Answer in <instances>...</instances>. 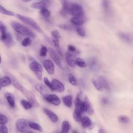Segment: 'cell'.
<instances>
[{"mask_svg":"<svg viewBox=\"0 0 133 133\" xmlns=\"http://www.w3.org/2000/svg\"><path fill=\"white\" fill-rule=\"evenodd\" d=\"M118 36L125 43L128 44H130L132 43V36L130 34L125 32H120L118 33Z\"/></svg>","mask_w":133,"mask_h":133,"instance_id":"obj_16","label":"cell"},{"mask_svg":"<svg viewBox=\"0 0 133 133\" xmlns=\"http://www.w3.org/2000/svg\"><path fill=\"white\" fill-rule=\"evenodd\" d=\"M0 131L2 133H7L8 132L7 127L5 125H1Z\"/></svg>","mask_w":133,"mask_h":133,"instance_id":"obj_44","label":"cell"},{"mask_svg":"<svg viewBox=\"0 0 133 133\" xmlns=\"http://www.w3.org/2000/svg\"><path fill=\"white\" fill-rule=\"evenodd\" d=\"M70 21L72 23L76 25H81L84 23L85 19L83 16L81 17H73L71 18Z\"/></svg>","mask_w":133,"mask_h":133,"instance_id":"obj_20","label":"cell"},{"mask_svg":"<svg viewBox=\"0 0 133 133\" xmlns=\"http://www.w3.org/2000/svg\"><path fill=\"white\" fill-rule=\"evenodd\" d=\"M47 48L45 46H42L40 51H39V54L41 57H45L47 55Z\"/></svg>","mask_w":133,"mask_h":133,"instance_id":"obj_36","label":"cell"},{"mask_svg":"<svg viewBox=\"0 0 133 133\" xmlns=\"http://www.w3.org/2000/svg\"><path fill=\"white\" fill-rule=\"evenodd\" d=\"M0 11L2 14L7 15V16H14L15 14L7 9H6L5 7H3L2 5H0Z\"/></svg>","mask_w":133,"mask_h":133,"instance_id":"obj_30","label":"cell"},{"mask_svg":"<svg viewBox=\"0 0 133 133\" xmlns=\"http://www.w3.org/2000/svg\"><path fill=\"white\" fill-rule=\"evenodd\" d=\"M51 85L54 91L55 90L59 92H62L65 89L64 85L60 81L57 79H53L51 81Z\"/></svg>","mask_w":133,"mask_h":133,"instance_id":"obj_10","label":"cell"},{"mask_svg":"<svg viewBox=\"0 0 133 133\" xmlns=\"http://www.w3.org/2000/svg\"><path fill=\"white\" fill-rule=\"evenodd\" d=\"M5 97L10 107L14 108L15 107V98L14 95L10 92H6L5 94Z\"/></svg>","mask_w":133,"mask_h":133,"instance_id":"obj_15","label":"cell"},{"mask_svg":"<svg viewBox=\"0 0 133 133\" xmlns=\"http://www.w3.org/2000/svg\"><path fill=\"white\" fill-rule=\"evenodd\" d=\"M20 102H21V105L23 107V108L25 110H30L33 107V104L29 101H27V100H25L24 99H22L21 100Z\"/></svg>","mask_w":133,"mask_h":133,"instance_id":"obj_28","label":"cell"},{"mask_svg":"<svg viewBox=\"0 0 133 133\" xmlns=\"http://www.w3.org/2000/svg\"><path fill=\"white\" fill-rule=\"evenodd\" d=\"M82 126L84 128H89L92 125V122L90 118L88 116H84L81 119Z\"/></svg>","mask_w":133,"mask_h":133,"instance_id":"obj_18","label":"cell"},{"mask_svg":"<svg viewBox=\"0 0 133 133\" xmlns=\"http://www.w3.org/2000/svg\"><path fill=\"white\" fill-rule=\"evenodd\" d=\"M68 81H69V83L73 86H76L78 84V82H77V79H76L75 76L71 74L69 75Z\"/></svg>","mask_w":133,"mask_h":133,"instance_id":"obj_31","label":"cell"},{"mask_svg":"<svg viewBox=\"0 0 133 133\" xmlns=\"http://www.w3.org/2000/svg\"><path fill=\"white\" fill-rule=\"evenodd\" d=\"M0 31L1 33L6 32V28L5 25L2 23V21H0Z\"/></svg>","mask_w":133,"mask_h":133,"instance_id":"obj_45","label":"cell"},{"mask_svg":"<svg viewBox=\"0 0 133 133\" xmlns=\"http://www.w3.org/2000/svg\"><path fill=\"white\" fill-rule=\"evenodd\" d=\"M97 79L98 80L100 84H101V85L102 86V87L104 89H106V90L109 89L110 87H109L108 82L105 77L102 76H100L97 78Z\"/></svg>","mask_w":133,"mask_h":133,"instance_id":"obj_21","label":"cell"},{"mask_svg":"<svg viewBox=\"0 0 133 133\" xmlns=\"http://www.w3.org/2000/svg\"><path fill=\"white\" fill-rule=\"evenodd\" d=\"M8 123V118L7 117L3 115V114H0V124L1 125H5Z\"/></svg>","mask_w":133,"mask_h":133,"instance_id":"obj_37","label":"cell"},{"mask_svg":"<svg viewBox=\"0 0 133 133\" xmlns=\"http://www.w3.org/2000/svg\"><path fill=\"white\" fill-rule=\"evenodd\" d=\"M117 119H118V122L121 123L126 124V123H128L129 122V117L125 115H119L118 116Z\"/></svg>","mask_w":133,"mask_h":133,"instance_id":"obj_32","label":"cell"},{"mask_svg":"<svg viewBox=\"0 0 133 133\" xmlns=\"http://www.w3.org/2000/svg\"><path fill=\"white\" fill-rule=\"evenodd\" d=\"M69 13L73 17L83 16L84 10L82 6L76 2H70Z\"/></svg>","mask_w":133,"mask_h":133,"instance_id":"obj_3","label":"cell"},{"mask_svg":"<svg viewBox=\"0 0 133 133\" xmlns=\"http://www.w3.org/2000/svg\"><path fill=\"white\" fill-rule=\"evenodd\" d=\"M109 99L106 97H103L101 99V103L103 104H107L109 103Z\"/></svg>","mask_w":133,"mask_h":133,"instance_id":"obj_47","label":"cell"},{"mask_svg":"<svg viewBox=\"0 0 133 133\" xmlns=\"http://www.w3.org/2000/svg\"><path fill=\"white\" fill-rule=\"evenodd\" d=\"M31 44V40L30 37H26L24 38L21 42V44L24 47L29 46Z\"/></svg>","mask_w":133,"mask_h":133,"instance_id":"obj_35","label":"cell"},{"mask_svg":"<svg viewBox=\"0 0 133 133\" xmlns=\"http://www.w3.org/2000/svg\"><path fill=\"white\" fill-rule=\"evenodd\" d=\"M44 98L47 102L55 105H59L61 103L59 97L55 94H48L44 97Z\"/></svg>","mask_w":133,"mask_h":133,"instance_id":"obj_9","label":"cell"},{"mask_svg":"<svg viewBox=\"0 0 133 133\" xmlns=\"http://www.w3.org/2000/svg\"><path fill=\"white\" fill-rule=\"evenodd\" d=\"M102 6L103 8H104V10H108V9L109 8V2L107 1H102Z\"/></svg>","mask_w":133,"mask_h":133,"instance_id":"obj_42","label":"cell"},{"mask_svg":"<svg viewBox=\"0 0 133 133\" xmlns=\"http://www.w3.org/2000/svg\"><path fill=\"white\" fill-rule=\"evenodd\" d=\"M98 132L100 133H103V132H104V131L102 129H99Z\"/></svg>","mask_w":133,"mask_h":133,"instance_id":"obj_48","label":"cell"},{"mask_svg":"<svg viewBox=\"0 0 133 133\" xmlns=\"http://www.w3.org/2000/svg\"><path fill=\"white\" fill-rule=\"evenodd\" d=\"M91 82L92 84V85H94V86L95 87V88L96 89H97L98 90L100 91H102L104 90V89L103 88V87H102V86L101 85V84H100L99 82L98 81V80L96 78H92L91 79Z\"/></svg>","mask_w":133,"mask_h":133,"instance_id":"obj_25","label":"cell"},{"mask_svg":"<svg viewBox=\"0 0 133 133\" xmlns=\"http://www.w3.org/2000/svg\"><path fill=\"white\" fill-rule=\"evenodd\" d=\"M43 66L47 72L50 75H53L55 73V68L52 61L49 59L46 60L43 62Z\"/></svg>","mask_w":133,"mask_h":133,"instance_id":"obj_11","label":"cell"},{"mask_svg":"<svg viewBox=\"0 0 133 133\" xmlns=\"http://www.w3.org/2000/svg\"><path fill=\"white\" fill-rule=\"evenodd\" d=\"M47 2V1H41L38 2H34L32 4L31 7L35 9H39L41 10L43 8H46V7L48 5Z\"/></svg>","mask_w":133,"mask_h":133,"instance_id":"obj_19","label":"cell"},{"mask_svg":"<svg viewBox=\"0 0 133 133\" xmlns=\"http://www.w3.org/2000/svg\"><path fill=\"white\" fill-rule=\"evenodd\" d=\"M9 77L11 79V84L13 85V86L16 89L21 92V93L26 97L28 101L33 104V107L38 108L39 107V104L34 95L30 91L24 88L22 85V84L19 82L17 78L12 74H10V76Z\"/></svg>","mask_w":133,"mask_h":133,"instance_id":"obj_1","label":"cell"},{"mask_svg":"<svg viewBox=\"0 0 133 133\" xmlns=\"http://www.w3.org/2000/svg\"><path fill=\"white\" fill-rule=\"evenodd\" d=\"M40 13L41 15L45 18H48L50 15V11L46 8L41 9L40 11Z\"/></svg>","mask_w":133,"mask_h":133,"instance_id":"obj_34","label":"cell"},{"mask_svg":"<svg viewBox=\"0 0 133 133\" xmlns=\"http://www.w3.org/2000/svg\"><path fill=\"white\" fill-rule=\"evenodd\" d=\"M16 17L22 22L26 24H28V25L30 26L32 28H33L34 30L37 31V32L41 33L42 32L41 28L38 25V24L35 22V21L28 17L24 16L23 15H20V14H17Z\"/></svg>","mask_w":133,"mask_h":133,"instance_id":"obj_4","label":"cell"},{"mask_svg":"<svg viewBox=\"0 0 133 133\" xmlns=\"http://www.w3.org/2000/svg\"><path fill=\"white\" fill-rule=\"evenodd\" d=\"M44 82L45 83V84L46 85V86L48 87L51 91H54L53 89H52V85H51V82H50L48 78L47 77H45L44 78Z\"/></svg>","mask_w":133,"mask_h":133,"instance_id":"obj_39","label":"cell"},{"mask_svg":"<svg viewBox=\"0 0 133 133\" xmlns=\"http://www.w3.org/2000/svg\"><path fill=\"white\" fill-rule=\"evenodd\" d=\"M70 129V124L66 121H64L62 122L61 125V131L60 132L62 133H68Z\"/></svg>","mask_w":133,"mask_h":133,"instance_id":"obj_26","label":"cell"},{"mask_svg":"<svg viewBox=\"0 0 133 133\" xmlns=\"http://www.w3.org/2000/svg\"><path fill=\"white\" fill-rule=\"evenodd\" d=\"M10 25L16 32L21 35L31 38H34L35 36V33L32 31L18 22L11 21L10 22Z\"/></svg>","mask_w":133,"mask_h":133,"instance_id":"obj_2","label":"cell"},{"mask_svg":"<svg viewBox=\"0 0 133 133\" xmlns=\"http://www.w3.org/2000/svg\"><path fill=\"white\" fill-rule=\"evenodd\" d=\"M84 101L85 105V112H87L89 115H92L94 112V110L92 104L87 96H84Z\"/></svg>","mask_w":133,"mask_h":133,"instance_id":"obj_13","label":"cell"},{"mask_svg":"<svg viewBox=\"0 0 133 133\" xmlns=\"http://www.w3.org/2000/svg\"><path fill=\"white\" fill-rule=\"evenodd\" d=\"M49 55L51 58L55 62L57 65H58L59 68H62V62L58 53L51 48H49Z\"/></svg>","mask_w":133,"mask_h":133,"instance_id":"obj_8","label":"cell"},{"mask_svg":"<svg viewBox=\"0 0 133 133\" xmlns=\"http://www.w3.org/2000/svg\"><path fill=\"white\" fill-rule=\"evenodd\" d=\"M29 121L24 118H19L16 122V128L21 132H30L29 130Z\"/></svg>","mask_w":133,"mask_h":133,"instance_id":"obj_6","label":"cell"},{"mask_svg":"<svg viewBox=\"0 0 133 133\" xmlns=\"http://www.w3.org/2000/svg\"><path fill=\"white\" fill-rule=\"evenodd\" d=\"M65 60L67 64L70 67H74L75 64V60L76 59L75 58V56L71 53L70 51H67L65 54Z\"/></svg>","mask_w":133,"mask_h":133,"instance_id":"obj_12","label":"cell"},{"mask_svg":"<svg viewBox=\"0 0 133 133\" xmlns=\"http://www.w3.org/2000/svg\"><path fill=\"white\" fill-rule=\"evenodd\" d=\"M75 110L82 114L85 112V105L84 101L82 99V92L79 91L78 92L75 100Z\"/></svg>","mask_w":133,"mask_h":133,"instance_id":"obj_5","label":"cell"},{"mask_svg":"<svg viewBox=\"0 0 133 133\" xmlns=\"http://www.w3.org/2000/svg\"><path fill=\"white\" fill-rule=\"evenodd\" d=\"M52 42L54 43V45H55V46L57 48H59V46H60L59 39L52 38Z\"/></svg>","mask_w":133,"mask_h":133,"instance_id":"obj_43","label":"cell"},{"mask_svg":"<svg viewBox=\"0 0 133 133\" xmlns=\"http://www.w3.org/2000/svg\"><path fill=\"white\" fill-rule=\"evenodd\" d=\"M75 64L82 68H84L87 66V64L85 60L81 58H78L76 59Z\"/></svg>","mask_w":133,"mask_h":133,"instance_id":"obj_29","label":"cell"},{"mask_svg":"<svg viewBox=\"0 0 133 133\" xmlns=\"http://www.w3.org/2000/svg\"><path fill=\"white\" fill-rule=\"evenodd\" d=\"M76 32L77 33L81 36L84 37L85 36L86 33H85V31L84 30V29H83L82 28L79 27V28H76Z\"/></svg>","mask_w":133,"mask_h":133,"instance_id":"obj_40","label":"cell"},{"mask_svg":"<svg viewBox=\"0 0 133 133\" xmlns=\"http://www.w3.org/2000/svg\"><path fill=\"white\" fill-rule=\"evenodd\" d=\"M30 69L34 72L36 77L39 81L42 79L43 68L42 65L36 61H33L30 64Z\"/></svg>","mask_w":133,"mask_h":133,"instance_id":"obj_7","label":"cell"},{"mask_svg":"<svg viewBox=\"0 0 133 133\" xmlns=\"http://www.w3.org/2000/svg\"><path fill=\"white\" fill-rule=\"evenodd\" d=\"M34 87L36 90L38 91L44 97L48 94V90L46 86L42 84H36Z\"/></svg>","mask_w":133,"mask_h":133,"instance_id":"obj_14","label":"cell"},{"mask_svg":"<svg viewBox=\"0 0 133 133\" xmlns=\"http://www.w3.org/2000/svg\"><path fill=\"white\" fill-rule=\"evenodd\" d=\"M43 111L48 116V117L50 119V120L52 122L56 123L58 122V116L52 111H51L47 108H44V109H43Z\"/></svg>","mask_w":133,"mask_h":133,"instance_id":"obj_17","label":"cell"},{"mask_svg":"<svg viewBox=\"0 0 133 133\" xmlns=\"http://www.w3.org/2000/svg\"><path fill=\"white\" fill-rule=\"evenodd\" d=\"M62 101L64 105L67 107H71L72 103V97L71 95H68L62 98Z\"/></svg>","mask_w":133,"mask_h":133,"instance_id":"obj_23","label":"cell"},{"mask_svg":"<svg viewBox=\"0 0 133 133\" xmlns=\"http://www.w3.org/2000/svg\"><path fill=\"white\" fill-rule=\"evenodd\" d=\"M51 35L52 36V38H58L59 39L60 38V35L59 32L57 30H54L51 32Z\"/></svg>","mask_w":133,"mask_h":133,"instance_id":"obj_41","label":"cell"},{"mask_svg":"<svg viewBox=\"0 0 133 133\" xmlns=\"http://www.w3.org/2000/svg\"><path fill=\"white\" fill-rule=\"evenodd\" d=\"M73 117L76 122H79L81 121V119L82 118V113L77 111L74 110L73 113Z\"/></svg>","mask_w":133,"mask_h":133,"instance_id":"obj_33","label":"cell"},{"mask_svg":"<svg viewBox=\"0 0 133 133\" xmlns=\"http://www.w3.org/2000/svg\"><path fill=\"white\" fill-rule=\"evenodd\" d=\"M29 126L31 128L37 130L39 132L43 131V129H42V127L41 126V125L35 122H29Z\"/></svg>","mask_w":133,"mask_h":133,"instance_id":"obj_27","label":"cell"},{"mask_svg":"<svg viewBox=\"0 0 133 133\" xmlns=\"http://www.w3.org/2000/svg\"><path fill=\"white\" fill-rule=\"evenodd\" d=\"M58 26L61 29H62L63 30H66V31H69L72 29L70 25L66 24H58Z\"/></svg>","mask_w":133,"mask_h":133,"instance_id":"obj_38","label":"cell"},{"mask_svg":"<svg viewBox=\"0 0 133 133\" xmlns=\"http://www.w3.org/2000/svg\"><path fill=\"white\" fill-rule=\"evenodd\" d=\"M68 50H69V51H70L71 52H75L76 51V49L75 47V46H74L73 45H68Z\"/></svg>","mask_w":133,"mask_h":133,"instance_id":"obj_46","label":"cell"},{"mask_svg":"<svg viewBox=\"0 0 133 133\" xmlns=\"http://www.w3.org/2000/svg\"><path fill=\"white\" fill-rule=\"evenodd\" d=\"M11 83V79L9 76H4L1 78V87H4L9 85Z\"/></svg>","mask_w":133,"mask_h":133,"instance_id":"obj_22","label":"cell"},{"mask_svg":"<svg viewBox=\"0 0 133 133\" xmlns=\"http://www.w3.org/2000/svg\"><path fill=\"white\" fill-rule=\"evenodd\" d=\"M3 42L6 45L8 46H12L14 44V40L11 35L9 33H7L6 38Z\"/></svg>","mask_w":133,"mask_h":133,"instance_id":"obj_24","label":"cell"}]
</instances>
